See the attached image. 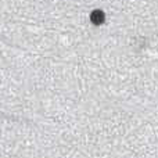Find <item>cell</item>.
<instances>
[{
  "label": "cell",
  "mask_w": 158,
  "mask_h": 158,
  "mask_svg": "<svg viewBox=\"0 0 158 158\" xmlns=\"http://www.w3.org/2000/svg\"><path fill=\"white\" fill-rule=\"evenodd\" d=\"M90 19H92V22L94 25H101L104 22V19H106V15H104V13L101 10H94L90 14Z\"/></svg>",
  "instance_id": "cell-1"
}]
</instances>
